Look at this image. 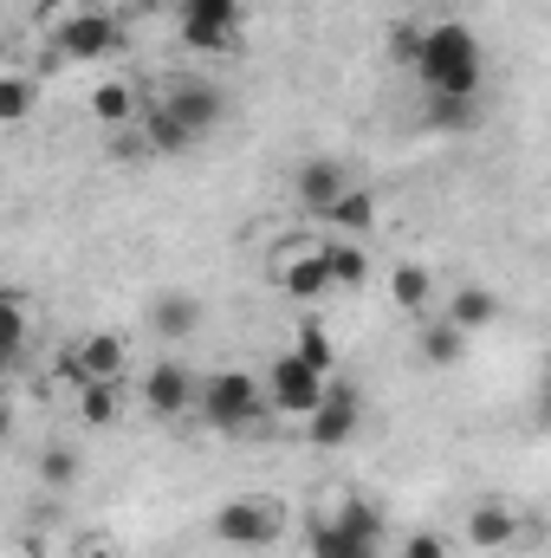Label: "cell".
<instances>
[{"mask_svg":"<svg viewBox=\"0 0 551 558\" xmlns=\"http://www.w3.org/2000/svg\"><path fill=\"white\" fill-rule=\"evenodd\" d=\"M415 85L421 92H448V98H480V78H487V46L467 20H434L421 33V52H415Z\"/></svg>","mask_w":551,"mask_h":558,"instance_id":"1","label":"cell"},{"mask_svg":"<svg viewBox=\"0 0 551 558\" xmlns=\"http://www.w3.org/2000/svg\"><path fill=\"white\" fill-rule=\"evenodd\" d=\"M195 410L221 435H247V428H267L273 397H267V377H254V371H215V377H201V403Z\"/></svg>","mask_w":551,"mask_h":558,"instance_id":"2","label":"cell"},{"mask_svg":"<svg viewBox=\"0 0 551 558\" xmlns=\"http://www.w3.org/2000/svg\"><path fill=\"white\" fill-rule=\"evenodd\" d=\"M124 52V26L111 20V7H78L59 33H52V65H105Z\"/></svg>","mask_w":551,"mask_h":558,"instance_id":"3","label":"cell"},{"mask_svg":"<svg viewBox=\"0 0 551 558\" xmlns=\"http://www.w3.org/2000/svg\"><path fill=\"white\" fill-rule=\"evenodd\" d=\"M267 274L285 299H298V305H318L338 274H331V260H325V241H311V234H292V241H279L273 260H267Z\"/></svg>","mask_w":551,"mask_h":558,"instance_id":"4","label":"cell"},{"mask_svg":"<svg viewBox=\"0 0 551 558\" xmlns=\"http://www.w3.org/2000/svg\"><path fill=\"white\" fill-rule=\"evenodd\" d=\"M279 533H285V507L267 500V494H241V500H228L215 513V539L228 553H267Z\"/></svg>","mask_w":551,"mask_h":558,"instance_id":"5","label":"cell"},{"mask_svg":"<svg viewBox=\"0 0 551 558\" xmlns=\"http://www.w3.org/2000/svg\"><path fill=\"white\" fill-rule=\"evenodd\" d=\"M175 20L188 52H208V59L241 52V0H175Z\"/></svg>","mask_w":551,"mask_h":558,"instance_id":"6","label":"cell"},{"mask_svg":"<svg viewBox=\"0 0 551 558\" xmlns=\"http://www.w3.org/2000/svg\"><path fill=\"white\" fill-rule=\"evenodd\" d=\"M267 377V397H273V416H292V422H305L318 403H325V390H331V377L325 371H311L298 351H279L273 364L260 371Z\"/></svg>","mask_w":551,"mask_h":558,"instance_id":"7","label":"cell"},{"mask_svg":"<svg viewBox=\"0 0 551 558\" xmlns=\"http://www.w3.org/2000/svg\"><path fill=\"white\" fill-rule=\"evenodd\" d=\"M156 98L169 105V118H175V124H182L195 143H201L215 124H221V118H228V92H221L215 78H175V85H162Z\"/></svg>","mask_w":551,"mask_h":558,"instance_id":"8","label":"cell"},{"mask_svg":"<svg viewBox=\"0 0 551 558\" xmlns=\"http://www.w3.org/2000/svg\"><path fill=\"white\" fill-rule=\"evenodd\" d=\"M305 435H311L318 448H344V441H357V435H364V397H357L351 384H331L325 403L305 416Z\"/></svg>","mask_w":551,"mask_h":558,"instance_id":"9","label":"cell"},{"mask_svg":"<svg viewBox=\"0 0 551 558\" xmlns=\"http://www.w3.org/2000/svg\"><path fill=\"white\" fill-rule=\"evenodd\" d=\"M461 539H467L474 553H506V546L526 539V520H519V507H506V500H474L467 520H461Z\"/></svg>","mask_w":551,"mask_h":558,"instance_id":"10","label":"cell"},{"mask_svg":"<svg viewBox=\"0 0 551 558\" xmlns=\"http://www.w3.org/2000/svg\"><path fill=\"white\" fill-rule=\"evenodd\" d=\"M344 189H351V169H344L338 156H311V162H298V169H292V195H298V208H305V215H318V221L338 208V195H344Z\"/></svg>","mask_w":551,"mask_h":558,"instance_id":"11","label":"cell"},{"mask_svg":"<svg viewBox=\"0 0 551 558\" xmlns=\"http://www.w3.org/2000/svg\"><path fill=\"white\" fill-rule=\"evenodd\" d=\"M201 403V377H188L182 364H149V377H143V410L162 422L188 416Z\"/></svg>","mask_w":551,"mask_h":558,"instance_id":"12","label":"cell"},{"mask_svg":"<svg viewBox=\"0 0 551 558\" xmlns=\"http://www.w3.org/2000/svg\"><path fill=\"white\" fill-rule=\"evenodd\" d=\"M72 357H78L85 384H124V371H131V344H124V331H85V338L72 344Z\"/></svg>","mask_w":551,"mask_h":558,"instance_id":"13","label":"cell"},{"mask_svg":"<svg viewBox=\"0 0 551 558\" xmlns=\"http://www.w3.org/2000/svg\"><path fill=\"white\" fill-rule=\"evenodd\" d=\"M305 553H311V558H377V546H370V539H357V533H351V526L325 507V513H311Z\"/></svg>","mask_w":551,"mask_h":558,"instance_id":"14","label":"cell"},{"mask_svg":"<svg viewBox=\"0 0 551 558\" xmlns=\"http://www.w3.org/2000/svg\"><path fill=\"white\" fill-rule=\"evenodd\" d=\"M201 318H208V312H201L195 292H156V299H149V331H156V338H195Z\"/></svg>","mask_w":551,"mask_h":558,"instance_id":"15","label":"cell"},{"mask_svg":"<svg viewBox=\"0 0 551 558\" xmlns=\"http://www.w3.org/2000/svg\"><path fill=\"white\" fill-rule=\"evenodd\" d=\"M467 338H474V331H461L454 318H428V325L415 331V357H421L428 371H454V364L467 357Z\"/></svg>","mask_w":551,"mask_h":558,"instance_id":"16","label":"cell"},{"mask_svg":"<svg viewBox=\"0 0 551 558\" xmlns=\"http://www.w3.org/2000/svg\"><path fill=\"white\" fill-rule=\"evenodd\" d=\"M377 215H383V208H377V195L351 182V189L338 195V208L325 215V228H331V234H344V241H370V234H377Z\"/></svg>","mask_w":551,"mask_h":558,"instance_id":"17","label":"cell"},{"mask_svg":"<svg viewBox=\"0 0 551 558\" xmlns=\"http://www.w3.org/2000/svg\"><path fill=\"white\" fill-rule=\"evenodd\" d=\"M421 124H428V131H441V137L480 131V98H448V92H428V98H421Z\"/></svg>","mask_w":551,"mask_h":558,"instance_id":"18","label":"cell"},{"mask_svg":"<svg viewBox=\"0 0 551 558\" xmlns=\"http://www.w3.org/2000/svg\"><path fill=\"white\" fill-rule=\"evenodd\" d=\"M383 286H390V305H396V312H415V318H421V312L434 305V274H428L421 260H396Z\"/></svg>","mask_w":551,"mask_h":558,"instance_id":"19","label":"cell"},{"mask_svg":"<svg viewBox=\"0 0 551 558\" xmlns=\"http://www.w3.org/2000/svg\"><path fill=\"white\" fill-rule=\"evenodd\" d=\"M91 118H98V124H111V131L143 124V98L124 85V78H105V85H91Z\"/></svg>","mask_w":551,"mask_h":558,"instance_id":"20","label":"cell"},{"mask_svg":"<svg viewBox=\"0 0 551 558\" xmlns=\"http://www.w3.org/2000/svg\"><path fill=\"white\" fill-rule=\"evenodd\" d=\"M448 318H454L461 331H487V325L500 318V292H493V286H480V279H467V286L448 299Z\"/></svg>","mask_w":551,"mask_h":558,"instance_id":"21","label":"cell"},{"mask_svg":"<svg viewBox=\"0 0 551 558\" xmlns=\"http://www.w3.org/2000/svg\"><path fill=\"white\" fill-rule=\"evenodd\" d=\"M137 131H143V143H149L156 156H182V149H195V137L169 118V105H162V98H149V105H143V124H137Z\"/></svg>","mask_w":551,"mask_h":558,"instance_id":"22","label":"cell"},{"mask_svg":"<svg viewBox=\"0 0 551 558\" xmlns=\"http://www.w3.org/2000/svg\"><path fill=\"white\" fill-rule=\"evenodd\" d=\"M292 351L311 364V371H325V377H338V344H331V331L318 325V318H298L292 325Z\"/></svg>","mask_w":551,"mask_h":558,"instance_id":"23","label":"cell"},{"mask_svg":"<svg viewBox=\"0 0 551 558\" xmlns=\"http://www.w3.org/2000/svg\"><path fill=\"white\" fill-rule=\"evenodd\" d=\"M72 403H78L85 428H111V422L124 416V390L118 384H85V390H72Z\"/></svg>","mask_w":551,"mask_h":558,"instance_id":"24","label":"cell"},{"mask_svg":"<svg viewBox=\"0 0 551 558\" xmlns=\"http://www.w3.org/2000/svg\"><path fill=\"white\" fill-rule=\"evenodd\" d=\"M331 513H338L357 539L383 546V507H377V500H364V494H338V500H331Z\"/></svg>","mask_w":551,"mask_h":558,"instance_id":"25","label":"cell"},{"mask_svg":"<svg viewBox=\"0 0 551 558\" xmlns=\"http://www.w3.org/2000/svg\"><path fill=\"white\" fill-rule=\"evenodd\" d=\"M325 260H331V274H338V286H364L370 279V247L364 241H325Z\"/></svg>","mask_w":551,"mask_h":558,"instance_id":"26","label":"cell"},{"mask_svg":"<svg viewBox=\"0 0 551 558\" xmlns=\"http://www.w3.org/2000/svg\"><path fill=\"white\" fill-rule=\"evenodd\" d=\"M26 118H33V78L7 72L0 78V124H26Z\"/></svg>","mask_w":551,"mask_h":558,"instance_id":"27","label":"cell"},{"mask_svg":"<svg viewBox=\"0 0 551 558\" xmlns=\"http://www.w3.org/2000/svg\"><path fill=\"white\" fill-rule=\"evenodd\" d=\"M0 312H7V318H0V331H7V344L20 351V344H26V331H33V305H26V292H20V286H7Z\"/></svg>","mask_w":551,"mask_h":558,"instance_id":"28","label":"cell"},{"mask_svg":"<svg viewBox=\"0 0 551 558\" xmlns=\"http://www.w3.org/2000/svg\"><path fill=\"white\" fill-rule=\"evenodd\" d=\"M39 481H46V487H72V481H78V454H72V448H46V454H39Z\"/></svg>","mask_w":551,"mask_h":558,"instance_id":"29","label":"cell"},{"mask_svg":"<svg viewBox=\"0 0 551 558\" xmlns=\"http://www.w3.org/2000/svg\"><path fill=\"white\" fill-rule=\"evenodd\" d=\"M421 33H428V26L396 20V33H390V52H396V65H415V52H421Z\"/></svg>","mask_w":551,"mask_h":558,"instance_id":"30","label":"cell"},{"mask_svg":"<svg viewBox=\"0 0 551 558\" xmlns=\"http://www.w3.org/2000/svg\"><path fill=\"white\" fill-rule=\"evenodd\" d=\"M403 558H448V533H428V526L409 533V539H403Z\"/></svg>","mask_w":551,"mask_h":558,"instance_id":"31","label":"cell"},{"mask_svg":"<svg viewBox=\"0 0 551 558\" xmlns=\"http://www.w3.org/2000/svg\"><path fill=\"white\" fill-rule=\"evenodd\" d=\"M532 422H539V428H551V371L539 377V390H532Z\"/></svg>","mask_w":551,"mask_h":558,"instance_id":"32","label":"cell"},{"mask_svg":"<svg viewBox=\"0 0 551 558\" xmlns=\"http://www.w3.org/2000/svg\"><path fill=\"white\" fill-rule=\"evenodd\" d=\"M72 558H124V553H118L111 539H78V546H72Z\"/></svg>","mask_w":551,"mask_h":558,"instance_id":"33","label":"cell"},{"mask_svg":"<svg viewBox=\"0 0 551 558\" xmlns=\"http://www.w3.org/2000/svg\"><path fill=\"white\" fill-rule=\"evenodd\" d=\"M124 7H131V13H156V7H162V0H124Z\"/></svg>","mask_w":551,"mask_h":558,"instance_id":"34","label":"cell"},{"mask_svg":"<svg viewBox=\"0 0 551 558\" xmlns=\"http://www.w3.org/2000/svg\"><path fill=\"white\" fill-rule=\"evenodd\" d=\"M434 7H454V0H434Z\"/></svg>","mask_w":551,"mask_h":558,"instance_id":"35","label":"cell"}]
</instances>
